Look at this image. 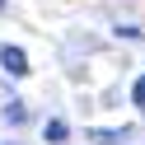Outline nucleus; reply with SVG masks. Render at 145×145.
Instances as JSON below:
<instances>
[{"label": "nucleus", "instance_id": "3", "mask_svg": "<svg viewBox=\"0 0 145 145\" xmlns=\"http://www.w3.org/2000/svg\"><path fill=\"white\" fill-rule=\"evenodd\" d=\"M42 136H47V140H52V145H61V140H66V136H70V126H66V122H61V117H52V122H47V126H42Z\"/></svg>", "mask_w": 145, "mask_h": 145}, {"label": "nucleus", "instance_id": "5", "mask_svg": "<svg viewBox=\"0 0 145 145\" xmlns=\"http://www.w3.org/2000/svg\"><path fill=\"white\" fill-rule=\"evenodd\" d=\"M0 10H5V0H0Z\"/></svg>", "mask_w": 145, "mask_h": 145}, {"label": "nucleus", "instance_id": "2", "mask_svg": "<svg viewBox=\"0 0 145 145\" xmlns=\"http://www.w3.org/2000/svg\"><path fill=\"white\" fill-rule=\"evenodd\" d=\"M89 140H98V145H112V140H126V126H94V131H89Z\"/></svg>", "mask_w": 145, "mask_h": 145}, {"label": "nucleus", "instance_id": "1", "mask_svg": "<svg viewBox=\"0 0 145 145\" xmlns=\"http://www.w3.org/2000/svg\"><path fill=\"white\" fill-rule=\"evenodd\" d=\"M0 66H5V75L24 80V75H28V56H24V47H14V42H5V47H0Z\"/></svg>", "mask_w": 145, "mask_h": 145}, {"label": "nucleus", "instance_id": "4", "mask_svg": "<svg viewBox=\"0 0 145 145\" xmlns=\"http://www.w3.org/2000/svg\"><path fill=\"white\" fill-rule=\"evenodd\" d=\"M131 103L145 112V75H136V84H131Z\"/></svg>", "mask_w": 145, "mask_h": 145}]
</instances>
